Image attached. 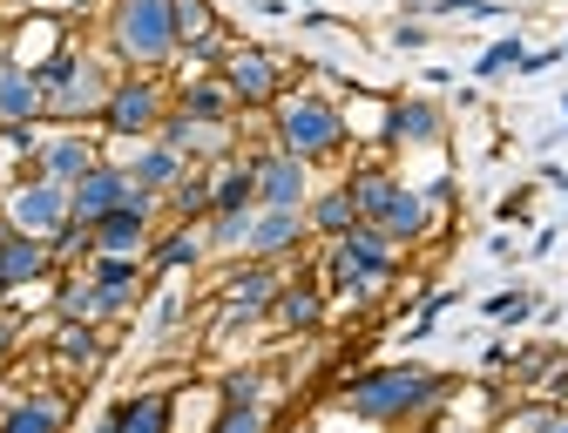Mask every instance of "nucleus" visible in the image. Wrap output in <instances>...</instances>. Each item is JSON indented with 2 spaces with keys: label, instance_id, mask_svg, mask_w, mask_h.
Masks as SVG:
<instances>
[{
  "label": "nucleus",
  "instance_id": "1",
  "mask_svg": "<svg viewBox=\"0 0 568 433\" xmlns=\"http://www.w3.org/2000/svg\"><path fill=\"white\" fill-rule=\"evenodd\" d=\"M454 373L440 366H413V359H393V366H359V373H345L332 406L345 420H359V426H393V433H413L426 426L447 400H454Z\"/></svg>",
  "mask_w": 568,
  "mask_h": 433
},
{
  "label": "nucleus",
  "instance_id": "2",
  "mask_svg": "<svg viewBox=\"0 0 568 433\" xmlns=\"http://www.w3.org/2000/svg\"><path fill=\"white\" fill-rule=\"evenodd\" d=\"M338 95H345V89L325 82V75L292 82V89H284V95L264 109L271 142H277V150H292V157H305L312 170L352 157V135H345V109H338Z\"/></svg>",
  "mask_w": 568,
  "mask_h": 433
},
{
  "label": "nucleus",
  "instance_id": "3",
  "mask_svg": "<svg viewBox=\"0 0 568 433\" xmlns=\"http://www.w3.org/2000/svg\"><path fill=\"white\" fill-rule=\"evenodd\" d=\"M102 54L122 75H170L183 34H176V8L170 0H109L102 8Z\"/></svg>",
  "mask_w": 568,
  "mask_h": 433
},
{
  "label": "nucleus",
  "instance_id": "4",
  "mask_svg": "<svg viewBox=\"0 0 568 433\" xmlns=\"http://www.w3.org/2000/svg\"><path fill=\"white\" fill-rule=\"evenodd\" d=\"M34 75H41V102H48V122H54V129H95L122 68L102 54V41L89 48V41L75 34L48 68H34Z\"/></svg>",
  "mask_w": 568,
  "mask_h": 433
},
{
  "label": "nucleus",
  "instance_id": "5",
  "mask_svg": "<svg viewBox=\"0 0 568 433\" xmlns=\"http://www.w3.org/2000/svg\"><path fill=\"white\" fill-rule=\"evenodd\" d=\"M170 109H176V82H170V75H115L109 109H102L95 129H102V142L129 150V142H150Z\"/></svg>",
  "mask_w": 568,
  "mask_h": 433
},
{
  "label": "nucleus",
  "instance_id": "6",
  "mask_svg": "<svg viewBox=\"0 0 568 433\" xmlns=\"http://www.w3.org/2000/svg\"><path fill=\"white\" fill-rule=\"evenodd\" d=\"M224 89L237 95L244 115H264L284 89H292V61H284L277 48H264V41H237L231 61H224Z\"/></svg>",
  "mask_w": 568,
  "mask_h": 433
},
{
  "label": "nucleus",
  "instance_id": "7",
  "mask_svg": "<svg viewBox=\"0 0 568 433\" xmlns=\"http://www.w3.org/2000/svg\"><path fill=\"white\" fill-rule=\"evenodd\" d=\"M338 251H345V264H352V299H359V305L386 299V292H393V278H399V264H406V251H399L379 224L345 231V238H338Z\"/></svg>",
  "mask_w": 568,
  "mask_h": 433
},
{
  "label": "nucleus",
  "instance_id": "8",
  "mask_svg": "<svg viewBox=\"0 0 568 433\" xmlns=\"http://www.w3.org/2000/svg\"><path fill=\"white\" fill-rule=\"evenodd\" d=\"M0 197H8V231H28V238H54L75 216L68 210V183H48L41 170H21Z\"/></svg>",
  "mask_w": 568,
  "mask_h": 433
},
{
  "label": "nucleus",
  "instance_id": "9",
  "mask_svg": "<svg viewBox=\"0 0 568 433\" xmlns=\"http://www.w3.org/2000/svg\"><path fill=\"white\" fill-rule=\"evenodd\" d=\"M102 157H109L102 129H54V122H41V150H34L28 170H41L48 183H68V190H75Z\"/></svg>",
  "mask_w": 568,
  "mask_h": 433
},
{
  "label": "nucleus",
  "instance_id": "10",
  "mask_svg": "<svg viewBox=\"0 0 568 433\" xmlns=\"http://www.w3.org/2000/svg\"><path fill=\"white\" fill-rule=\"evenodd\" d=\"M325 319H332V299H325L318 271L298 258V264H292V284L277 292V305L264 312V325L284 332V339H312V332H325Z\"/></svg>",
  "mask_w": 568,
  "mask_h": 433
},
{
  "label": "nucleus",
  "instance_id": "11",
  "mask_svg": "<svg viewBox=\"0 0 568 433\" xmlns=\"http://www.w3.org/2000/svg\"><path fill=\"white\" fill-rule=\"evenodd\" d=\"M447 135H454V109L434 89L393 95V157L399 150H447Z\"/></svg>",
  "mask_w": 568,
  "mask_h": 433
},
{
  "label": "nucleus",
  "instance_id": "12",
  "mask_svg": "<svg viewBox=\"0 0 568 433\" xmlns=\"http://www.w3.org/2000/svg\"><path fill=\"white\" fill-rule=\"evenodd\" d=\"M318 190V170L292 150H277V142H264L257 150V210H305Z\"/></svg>",
  "mask_w": 568,
  "mask_h": 433
},
{
  "label": "nucleus",
  "instance_id": "13",
  "mask_svg": "<svg viewBox=\"0 0 568 433\" xmlns=\"http://www.w3.org/2000/svg\"><path fill=\"white\" fill-rule=\"evenodd\" d=\"M284 284H292V264H271V258H231V264H217V305L271 312Z\"/></svg>",
  "mask_w": 568,
  "mask_h": 433
},
{
  "label": "nucleus",
  "instance_id": "14",
  "mask_svg": "<svg viewBox=\"0 0 568 433\" xmlns=\"http://www.w3.org/2000/svg\"><path fill=\"white\" fill-rule=\"evenodd\" d=\"M305 251H312V224H305V210H251V238H244V258L298 264Z\"/></svg>",
  "mask_w": 568,
  "mask_h": 433
},
{
  "label": "nucleus",
  "instance_id": "15",
  "mask_svg": "<svg viewBox=\"0 0 568 433\" xmlns=\"http://www.w3.org/2000/svg\"><path fill=\"white\" fill-rule=\"evenodd\" d=\"M82 34V21H68V14H48V8H34V14H21V21H8V61H21V68H48L68 41Z\"/></svg>",
  "mask_w": 568,
  "mask_h": 433
},
{
  "label": "nucleus",
  "instance_id": "16",
  "mask_svg": "<svg viewBox=\"0 0 568 433\" xmlns=\"http://www.w3.org/2000/svg\"><path fill=\"white\" fill-rule=\"evenodd\" d=\"M345 135H352V157H393V95L373 89H345Z\"/></svg>",
  "mask_w": 568,
  "mask_h": 433
},
{
  "label": "nucleus",
  "instance_id": "17",
  "mask_svg": "<svg viewBox=\"0 0 568 433\" xmlns=\"http://www.w3.org/2000/svg\"><path fill=\"white\" fill-rule=\"evenodd\" d=\"M142 264H150V284L183 278V271H203V264H210V231H203V216H196V224H163Z\"/></svg>",
  "mask_w": 568,
  "mask_h": 433
},
{
  "label": "nucleus",
  "instance_id": "18",
  "mask_svg": "<svg viewBox=\"0 0 568 433\" xmlns=\"http://www.w3.org/2000/svg\"><path fill=\"white\" fill-rule=\"evenodd\" d=\"M0 278H8V299H14V292H34V284H54V278H61V264H54L48 238L0 231Z\"/></svg>",
  "mask_w": 568,
  "mask_h": 433
},
{
  "label": "nucleus",
  "instance_id": "19",
  "mask_svg": "<svg viewBox=\"0 0 568 433\" xmlns=\"http://www.w3.org/2000/svg\"><path fill=\"white\" fill-rule=\"evenodd\" d=\"M75 426V400L61 386H41V393H14L0 406V433H68Z\"/></svg>",
  "mask_w": 568,
  "mask_h": 433
},
{
  "label": "nucleus",
  "instance_id": "20",
  "mask_svg": "<svg viewBox=\"0 0 568 433\" xmlns=\"http://www.w3.org/2000/svg\"><path fill=\"white\" fill-rule=\"evenodd\" d=\"M129 190H135V177H129L115 157H102L75 190H68V210H75V224H102L109 210H122V203H129Z\"/></svg>",
  "mask_w": 568,
  "mask_h": 433
},
{
  "label": "nucleus",
  "instance_id": "21",
  "mask_svg": "<svg viewBox=\"0 0 568 433\" xmlns=\"http://www.w3.org/2000/svg\"><path fill=\"white\" fill-rule=\"evenodd\" d=\"M399 170L386 163V157H352L345 163V190H352V203H359V224H379L386 216V203L399 197Z\"/></svg>",
  "mask_w": 568,
  "mask_h": 433
},
{
  "label": "nucleus",
  "instance_id": "22",
  "mask_svg": "<svg viewBox=\"0 0 568 433\" xmlns=\"http://www.w3.org/2000/svg\"><path fill=\"white\" fill-rule=\"evenodd\" d=\"M129 177H135V190H156V197H170L176 183H183V170H190V157L183 150H170L163 135H150V142H129V157H115Z\"/></svg>",
  "mask_w": 568,
  "mask_h": 433
},
{
  "label": "nucleus",
  "instance_id": "23",
  "mask_svg": "<svg viewBox=\"0 0 568 433\" xmlns=\"http://www.w3.org/2000/svg\"><path fill=\"white\" fill-rule=\"evenodd\" d=\"M379 231H386L399 251H413V244H426V238L440 231V210L426 203V190H419V183H399V197H393V203H386V216H379Z\"/></svg>",
  "mask_w": 568,
  "mask_h": 433
},
{
  "label": "nucleus",
  "instance_id": "24",
  "mask_svg": "<svg viewBox=\"0 0 568 433\" xmlns=\"http://www.w3.org/2000/svg\"><path fill=\"white\" fill-rule=\"evenodd\" d=\"M34 122H48L41 75L21 61H0V129H34Z\"/></svg>",
  "mask_w": 568,
  "mask_h": 433
},
{
  "label": "nucleus",
  "instance_id": "25",
  "mask_svg": "<svg viewBox=\"0 0 568 433\" xmlns=\"http://www.w3.org/2000/svg\"><path fill=\"white\" fill-rule=\"evenodd\" d=\"M305 224H312V244H338L345 231H359V203H352L345 177H332V183H318V190H312Z\"/></svg>",
  "mask_w": 568,
  "mask_h": 433
},
{
  "label": "nucleus",
  "instance_id": "26",
  "mask_svg": "<svg viewBox=\"0 0 568 433\" xmlns=\"http://www.w3.org/2000/svg\"><path fill=\"white\" fill-rule=\"evenodd\" d=\"M217 413H224L217 380H176L170 386V433H210Z\"/></svg>",
  "mask_w": 568,
  "mask_h": 433
},
{
  "label": "nucleus",
  "instance_id": "27",
  "mask_svg": "<svg viewBox=\"0 0 568 433\" xmlns=\"http://www.w3.org/2000/svg\"><path fill=\"white\" fill-rule=\"evenodd\" d=\"M176 115H190V122H244V109H237V95L224 89V75L176 82Z\"/></svg>",
  "mask_w": 568,
  "mask_h": 433
},
{
  "label": "nucleus",
  "instance_id": "28",
  "mask_svg": "<svg viewBox=\"0 0 568 433\" xmlns=\"http://www.w3.org/2000/svg\"><path fill=\"white\" fill-rule=\"evenodd\" d=\"M48 345H54V359L75 380H89L102 366V325H61V319H48Z\"/></svg>",
  "mask_w": 568,
  "mask_h": 433
},
{
  "label": "nucleus",
  "instance_id": "29",
  "mask_svg": "<svg viewBox=\"0 0 568 433\" xmlns=\"http://www.w3.org/2000/svg\"><path fill=\"white\" fill-rule=\"evenodd\" d=\"M115 426L122 433H170V386H142L129 400H115Z\"/></svg>",
  "mask_w": 568,
  "mask_h": 433
},
{
  "label": "nucleus",
  "instance_id": "30",
  "mask_svg": "<svg viewBox=\"0 0 568 433\" xmlns=\"http://www.w3.org/2000/svg\"><path fill=\"white\" fill-rule=\"evenodd\" d=\"M217 400H224V406H277L271 366H224V373H217Z\"/></svg>",
  "mask_w": 568,
  "mask_h": 433
},
{
  "label": "nucleus",
  "instance_id": "31",
  "mask_svg": "<svg viewBox=\"0 0 568 433\" xmlns=\"http://www.w3.org/2000/svg\"><path fill=\"white\" fill-rule=\"evenodd\" d=\"M210 170H217V163H190V170H183V183L163 197L170 224H196V216H210Z\"/></svg>",
  "mask_w": 568,
  "mask_h": 433
},
{
  "label": "nucleus",
  "instance_id": "32",
  "mask_svg": "<svg viewBox=\"0 0 568 433\" xmlns=\"http://www.w3.org/2000/svg\"><path fill=\"white\" fill-rule=\"evenodd\" d=\"M555 366H561V352H555V345H521V352L508 359L515 386H528V393H535V386H548V380H555Z\"/></svg>",
  "mask_w": 568,
  "mask_h": 433
},
{
  "label": "nucleus",
  "instance_id": "33",
  "mask_svg": "<svg viewBox=\"0 0 568 433\" xmlns=\"http://www.w3.org/2000/svg\"><path fill=\"white\" fill-rule=\"evenodd\" d=\"M521 54H528V41H521V34H501V41H494V48H480V54H474V82H494V75H515V68H521Z\"/></svg>",
  "mask_w": 568,
  "mask_h": 433
},
{
  "label": "nucleus",
  "instance_id": "34",
  "mask_svg": "<svg viewBox=\"0 0 568 433\" xmlns=\"http://www.w3.org/2000/svg\"><path fill=\"white\" fill-rule=\"evenodd\" d=\"M210 433H277V406H224Z\"/></svg>",
  "mask_w": 568,
  "mask_h": 433
},
{
  "label": "nucleus",
  "instance_id": "35",
  "mask_svg": "<svg viewBox=\"0 0 568 433\" xmlns=\"http://www.w3.org/2000/svg\"><path fill=\"white\" fill-rule=\"evenodd\" d=\"M170 8H176V34H183V41L210 34V28H224V14L210 8V0H170Z\"/></svg>",
  "mask_w": 568,
  "mask_h": 433
},
{
  "label": "nucleus",
  "instance_id": "36",
  "mask_svg": "<svg viewBox=\"0 0 568 433\" xmlns=\"http://www.w3.org/2000/svg\"><path fill=\"white\" fill-rule=\"evenodd\" d=\"M548 413H555V400H521V406H508L501 420H494V433H541Z\"/></svg>",
  "mask_w": 568,
  "mask_h": 433
},
{
  "label": "nucleus",
  "instance_id": "37",
  "mask_svg": "<svg viewBox=\"0 0 568 433\" xmlns=\"http://www.w3.org/2000/svg\"><path fill=\"white\" fill-rule=\"evenodd\" d=\"M426 41H434V34H426V21H413V14H406V21H393V34H386V48H393V54H419Z\"/></svg>",
  "mask_w": 568,
  "mask_h": 433
},
{
  "label": "nucleus",
  "instance_id": "38",
  "mask_svg": "<svg viewBox=\"0 0 568 433\" xmlns=\"http://www.w3.org/2000/svg\"><path fill=\"white\" fill-rule=\"evenodd\" d=\"M48 14H68V21H89L95 8H109V0H41Z\"/></svg>",
  "mask_w": 568,
  "mask_h": 433
},
{
  "label": "nucleus",
  "instance_id": "39",
  "mask_svg": "<svg viewBox=\"0 0 568 433\" xmlns=\"http://www.w3.org/2000/svg\"><path fill=\"white\" fill-rule=\"evenodd\" d=\"M14 352H21V319H14V312H0V366H8Z\"/></svg>",
  "mask_w": 568,
  "mask_h": 433
},
{
  "label": "nucleus",
  "instance_id": "40",
  "mask_svg": "<svg viewBox=\"0 0 568 433\" xmlns=\"http://www.w3.org/2000/svg\"><path fill=\"white\" fill-rule=\"evenodd\" d=\"M508 359H515V352H508V345H501V339H494V345H487V352H480V366H487V373H508Z\"/></svg>",
  "mask_w": 568,
  "mask_h": 433
},
{
  "label": "nucleus",
  "instance_id": "41",
  "mask_svg": "<svg viewBox=\"0 0 568 433\" xmlns=\"http://www.w3.org/2000/svg\"><path fill=\"white\" fill-rule=\"evenodd\" d=\"M68 433H122V426H115V406H102L89 426H68Z\"/></svg>",
  "mask_w": 568,
  "mask_h": 433
},
{
  "label": "nucleus",
  "instance_id": "42",
  "mask_svg": "<svg viewBox=\"0 0 568 433\" xmlns=\"http://www.w3.org/2000/svg\"><path fill=\"white\" fill-rule=\"evenodd\" d=\"M535 177H541V183H548V190H561V197H568V170H561V163H541V170H535Z\"/></svg>",
  "mask_w": 568,
  "mask_h": 433
},
{
  "label": "nucleus",
  "instance_id": "43",
  "mask_svg": "<svg viewBox=\"0 0 568 433\" xmlns=\"http://www.w3.org/2000/svg\"><path fill=\"white\" fill-rule=\"evenodd\" d=\"M41 0H0V21H21V14H34Z\"/></svg>",
  "mask_w": 568,
  "mask_h": 433
},
{
  "label": "nucleus",
  "instance_id": "44",
  "mask_svg": "<svg viewBox=\"0 0 568 433\" xmlns=\"http://www.w3.org/2000/svg\"><path fill=\"white\" fill-rule=\"evenodd\" d=\"M555 238H561V224H555V231H535V244H528V258H548V251H555Z\"/></svg>",
  "mask_w": 568,
  "mask_h": 433
},
{
  "label": "nucleus",
  "instance_id": "45",
  "mask_svg": "<svg viewBox=\"0 0 568 433\" xmlns=\"http://www.w3.org/2000/svg\"><path fill=\"white\" fill-rule=\"evenodd\" d=\"M541 433H568V406H555V413H548V426H541Z\"/></svg>",
  "mask_w": 568,
  "mask_h": 433
},
{
  "label": "nucleus",
  "instance_id": "46",
  "mask_svg": "<svg viewBox=\"0 0 568 433\" xmlns=\"http://www.w3.org/2000/svg\"><path fill=\"white\" fill-rule=\"evenodd\" d=\"M0 61H8V21H0Z\"/></svg>",
  "mask_w": 568,
  "mask_h": 433
},
{
  "label": "nucleus",
  "instance_id": "47",
  "mask_svg": "<svg viewBox=\"0 0 568 433\" xmlns=\"http://www.w3.org/2000/svg\"><path fill=\"white\" fill-rule=\"evenodd\" d=\"M0 231H8V197H0Z\"/></svg>",
  "mask_w": 568,
  "mask_h": 433
},
{
  "label": "nucleus",
  "instance_id": "48",
  "mask_svg": "<svg viewBox=\"0 0 568 433\" xmlns=\"http://www.w3.org/2000/svg\"><path fill=\"white\" fill-rule=\"evenodd\" d=\"M0 312H8V278H0Z\"/></svg>",
  "mask_w": 568,
  "mask_h": 433
},
{
  "label": "nucleus",
  "instance_id": "49",
  "mask_svg": "<svg viewBox=\"0 0 568 433\" xmlns=\"http://www.w3.org/2000/svg\"><path fill=\"white\" fill-rule=\"evenodd\" d=\"M561 135H568V95H561Z\"/></svg>",
  "mask_w": 568,
  "mask_h": 433
},
{
  "label": "nucleus",
  "instance_id": "50",
  "mask_svg": "<svg viewBox=\"0 0 568 433\" xmlns=\"http://www.w3.org/2000/svg\"><path fill=\"white\" fill-rule=\"evenodd\" d=\"M555 48H561V61H568V34H561V41H555Z\"/></svg>",
  "mask_w": 568,
  "mask_h": 433
},
{
  "label": "nucleus",
  "instance_id": "51",
  "mask_svg": "<svg viewBox=\"0 0 568 433\" xmlns=\"http://www.w3.org/2000/svg\"><path fill=\"white\" fill-rule=\"evenodd\" d=\"M284 8H305V0H284Z\"/></svg>",
  "mask_w": 568,
  "mask_h": 433
},
{
  "label": "nucleus",
  "instance_id": "52",
  "mask_svg": "<svg viewBox=\"0 0 568 433\" xmlns=\"http://www.w3.org/2000/svg\"><path fill=\"white\" fill-rule=\"evenodd\" d=\"M561 406H568V400H561Z\"/></svg>",
  "mask_w": 568,
  "mask_h": 433
}]
</instances>
